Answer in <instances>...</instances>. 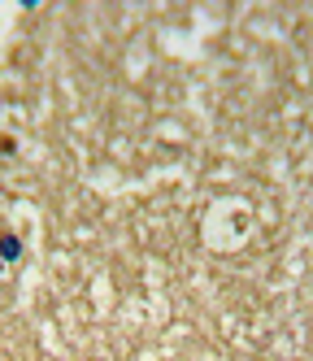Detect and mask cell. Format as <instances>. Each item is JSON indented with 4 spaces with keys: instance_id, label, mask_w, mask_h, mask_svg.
<instances>
[{
    "instance_id": "6da1fadb",
    "label": "cell",
    "mask_w": 313,
    "mask_h": 361,
    "mask_svg": "<svg viewBox=\"0 0 313 361\" xmlns=\"http://www.w3.org/2000/svg\"><path fill=\"white\" fill-rule=\"evenodd\" d=\"M0 257H5V262H18V257H22V244H18L13 235H0Z\"/></svg>"
}]
</instances>
